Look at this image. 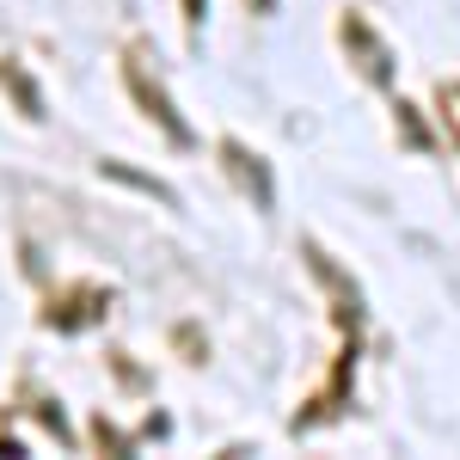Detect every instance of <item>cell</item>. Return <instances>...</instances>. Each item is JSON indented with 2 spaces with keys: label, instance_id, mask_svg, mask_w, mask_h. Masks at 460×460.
<instances>
[{
  "label": "cell",
  "instance_id": "obj_8",
  "mask_svg": "<svg viewBox=\"0 0 460 460\" xmlns=\"http://www.w3.org/2000/svg\"><path fill=\"white\" fill-rule=\"evenodd\" d=\"M252 13H277V0H252Z\"/></svg>",
  "mask_w": 460,
  "mask_h": 460
},
{
  "label": "cell",
  "instance_id": "obj_3",
  "mask_svg": "<svg viewBox=\"0 0 460 460\" xmlns=\"http://www.w3.org/2000/svg\"><path fill=\"white\" fill-rule=\"evenodd\" d=\"M338 43H344V56L356 62V74H362V80H375V86H387V80H393L387 43L368 31V19H362V13H344V19H338Z\"/></svg>",
  "mask_w": 460,
  "mask_h": 460
},
{
  "label": "cell",
  "instance_id": "obj_7",
  "mask_svg": "<svg viewBox=\"0 0 460 460\" xmlns=\"http://www.w3.org/2000/svg\"><path fill=\"white\" fill-rule=\"evenodd\" d=\"M184 19H190V25H203V0H184Z\"/></svg>",
  "mask_w": 460,
  "mask_h": 460
},
{
  "label": "cell",
  "instance_id": "obj_1",
  "mask_svg": "<svg viewBox=\"0 0 460 460\" xmlns=\"http://www.w3.org/2000/svg\"><path fill=\"white\" fill-rule=\"evenodd\" d=\"M307 264H314V277L325 283V295H332V314L344 319V344H338V375L325 381V387L307 399V411L295 418V429H314V424H325V418H338L344 411V399H350V375H356V350H362V295H356V283L325 258V252L307 240Z\"/></svg>",
  "mask_w": 460,
  "mask_h": 460
},
{
  "label": "cell",
  "instance_id": "obj_5",
  "mask_svg": "<svg viewBox=\"0 0 460 460\" xmlns=\"http://www.w3.org/2000/svg\"><path fill=\"white\" fill-rule=\"evenodd\" d=\"M221 160H227V178H240V184H246V197L258 203V209H270V203H277V190H270V166H264L252 147H240L234 136H227V142H221Z\"/></svg>",
  "mask_w": 460,
  "mask_h": 460
},
{
  "label": "cell",
  "instance_id": "obj_6",
  "mask_svg": "<svg viewBox=\"0 0 460 460\" xmlns=\"http://www.w3.org/2000/svg\"><path fill=\"white\" fill-rule=\"evenodd\" d=\"M0 86L13 93V105H19V117H43V93H37L31 80L19 74V62H6V56H0Z\"/></svg>",
  "mask_w": 460,
  "mask_h": 460
},
{
  "label": "cell",
  "instance_id": "obj_2",
  "mask_svg": "<svg viewBox=\"0 0 460 460\" xmlns=\"http://www.w3.org/2000/svg\"><path fill=\"white\" fill-rule=\"evenodd\" d=\"M123 86H129L136 111H142L166 142H178V147L197 142L190 123L178 117V105H172V93H166V80H160V68H154V49H147V43H123Z\"/></svg>",
  "mask_w": 460,
  "mask_h": 460
},
{
  "label": "cell",
  "instance_id": "obj_4",
  "mask_svg": "<svg viewBox=\"0 0 460 460\" xmlns=\"http://www.w3.org/2000/svg\"><path fill=\"white\" fill-rule=\"evenodd\" d=\"M105 307H111V288L74 283V288H62V295L43 307V325H49V332H86V325H99V319H105Z\"/></svg>",
  "mask_w": 460,
  "mask_h": 460
}]
</instances>
